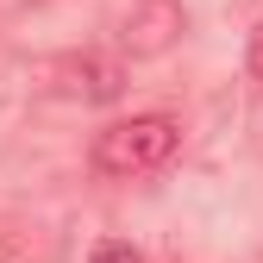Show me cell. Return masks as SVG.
<instances>
[{
	"label": "cell",
	"mask_w": 263,
	"mask_h": 263,
	"mask_svg": "<svg viewBox=\"0 0 263 263\" xmlns=\"http://www.w3.org/2000/svg\"><path fill=\"white\" fill-rule=\"evenodd\" d=\"M176 151H182V119L132 113V119H113L101 138H94V170L113 176V182H132V176H157Z\"/></svg>",
	"instance_id": "cell-1"
},
{
	"label": "cell",
	"mask_w": 263,
	"mask_h": 263,
	"mask_svg": "<svg viewBox=\"0 0 263 263\" xmlns=\"http://www.w3.org/2000/svg\"><path fill=\"white\" fill-rule=\"evenodd\" d=\"M182 31H188V13L176 7V0H138V7L125 13L119 44H125V57H163Z\"/></svg>",
	"instance_id": "cell-2"
},
{
	"label": "cell",
	"mask_w": 263,
	"mask_h": 263,
	"mask_svg": "<svg viewBox=\"0 0 263 263\" xmlns=\"http://www.w3.org/2000/svg\"><path fill=\"white\" fill-rule=\"evenodd\" d=\"M57 76H63V94H76V101H119L125 88V69L107 57H69Z\"/></svg>",
	"instance_id": "cell-3"
},
{
	"label": "cell",
	"mask_w": 263,
	"mask_h": 263,
	"mask_svg": "<svg viewBox=\"0 0 263 263\" xmlns=\"http://www.w3.org/2000/svg\"><path fill=\"white\" fill-rule=\"evenodd\" d=\"M38 257V238H31V226L13 219V213H0V263H31Z\"/></svg>",
	"instance_id": "cell-4"
},
{
	"label": "cell",
	"mask_w": 263,
	"mask_h": 263,
	"mask_svg": "<svg viewBox=\"0 0 263 263\" xmlns=\"http://www.w3.org/2000/svg\"><path fill=\"white\" fill-rule=\"evenodd\" d=\"M88 263H144V257H138V245H125V238H101Z\"/></svg>",
	"instance_id": "cell-5"
},
{
	"label": "cell",
	"mask_w": 263,
	"mask_h": 263,
	"mask_svg": "<svg viewBox=\"0 0 263 263\" xmlns=\"http://www.w3.org/2000/svg\"><path fill=\"white\" fill-rule=\"evenodd\" d=\"M251 69L263 76V25H257V44H251Z\"/></svg>",
	"instance_id": "cell-6"
}]
</instances>
